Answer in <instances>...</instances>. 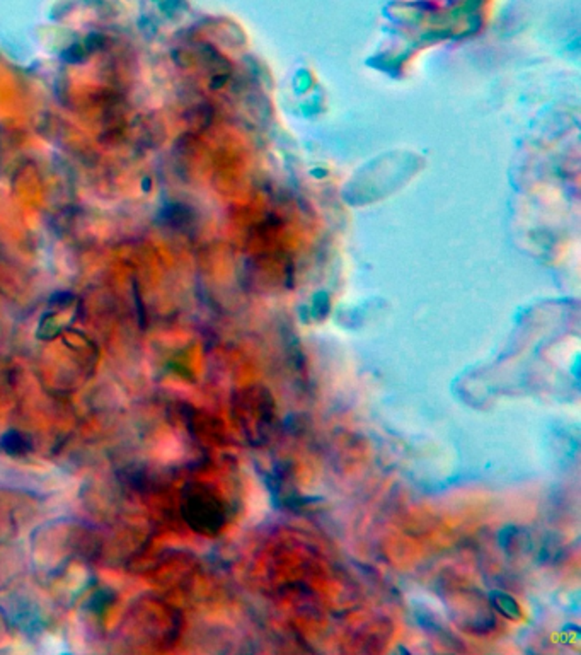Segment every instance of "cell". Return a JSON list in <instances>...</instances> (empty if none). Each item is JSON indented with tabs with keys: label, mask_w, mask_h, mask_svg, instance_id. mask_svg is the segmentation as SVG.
Wrapping results in <instances>:
<instances>
[{
	"label": "cell",
	"mask_w": 581,
	"mask_h": 655,
	"mask_svg": "<svg viewBox=\"0 0 581 655\" xmlns=\"http://www.w3.org/2000/svg\"><path fill=\"white\" fill-rule=\"evenodd\" d=\"M184 519L202 534H217L225 524V509L217 493L206 487H195L184 499Z\"/></svg>",
	"instance_id": "cell-1"
},
{
	"label": "cell",
	"mask_w": 581,
	"mask_h": 655,
	"mask_svg": "<svg viewBox=\"0 0 581 655\" xmlns=\"http://www.w3.org/2000/svg\"><path fill=\"white\" fill-rule=\"evenodd\" d=\"M489 601H491L494 609L503 616H507V618L518 620L522 616V609H520L518 602L513 599L510 594L503 592V590H494V592L489 594Z\"/></svg>",
	"instance_id": "cell-2"
}]
</instances>
